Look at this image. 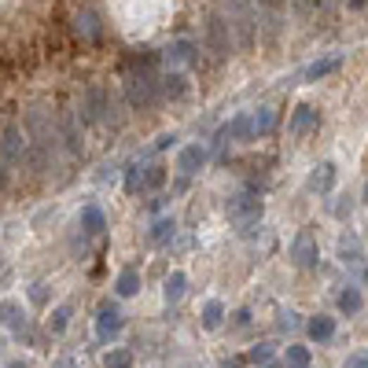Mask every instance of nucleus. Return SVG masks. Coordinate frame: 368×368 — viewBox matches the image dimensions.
<instances>
[{
	"label": "nucleus",
	"instance_id": "obj_4",
	"mask_svg": "<svg viewBox=\"0 0 368 368\" xmlns=\"http://www.w3.org/2000/svg\"><path fill=\"white\" fill-rule=\"evenodd\" d=\"M206 41H210L214 56H229L232 52V26L221 19V15H210V23H206Z\"/></svg>",
	"mask_w": 368,
	"mask_h": 368
},
{
	"label": "nucleus",
	"instance_id": "obj_25",
	"mask_svg": "<svg viewBox=\"0 0 368 368\" xmlns=\"http://www.w3.org/2000/svg\"><path fill=\"white\" fill-rule=\"evenodd\" d=\"M166 92H170V96H181V92H184V77H181V74L166 77Z\"/></svg>",
	"mask_w": 368,
	"mask_h": 368
},
{
	"label": "nucleus",
	"instance_id": "obj_19",
	"mask_svg": "<svg viewBox=\"0 0 368 368\" xmlns=\"http://www.w3.org/2000/svg\"><path fill=\"white\" fill-rule=\"evenodd\" d=\"M287 364H291V368H306L310 364V350L306 346H287Z\"/></svg>",
	"mask_w": 368,
	"mask_h": 368
},
{
	"label": "nucleus",
	"instance_id": "obj_6",
	"mask_svg": "<svg viewBox=\"0 0 368 368\" xmlns=\"http://www.w3.org/2000/svg\"><path fill=\"white\" fill-rule=\"evenodd\" d=\"M203 163H206V151L199 148V144H188V148H181V155H177V170L181 173H196Z\"/></svg>",
	"mask_w": 368,
	"mask_h": 368
},
{
	"label": "nucleus",
	"instance_id": "obj_28",
	"mask_svg": "<svg viewBox=\"0 0 368 368\" xmlns=\"http://www.w3.org/2000/svg\"><path fill=\"white\" fill-rule=\"evenodd\" d=\"M11 313H15V302H0V324H4Z\"/></svg>",
	"mask_w": 368,
	"mask_h": 368
},
{
	"label": "nucleus",
	"instance_id": "obj_18",
	"mask_svg": "<svg viewBox=\"0 0 368 368\" xmlns=\"http://www.w3.org/2000/svg\"><path fill=\"white\" fill-rule=\"evenodd\" d=\"M184 284H188L184 273H173V277L166 280V298H170V302H177V298L184 295Z\"/></svg>",
	"mask_w": 368,
	"mask_h": 368
},
{
	"label": "nucleus",
	"instance_id": "obj_21",
	"mask_svg": "<svg viewBox=\"0 0 368 368\" xmlns=\"http://www.w3.org/2000/svg\"><path fill=\"white\" fill-rule=\"evenodd\" d=\"M67 321H70V306H56V313H52V331L59 335V331H67Z\"/></svg>",
	"mask_w": 368,
	"mask_h": 368
},
{
	"label": "nucleus",
	"instance_id": "obj_17",
	"mask_svg": "<svg viewBox=\"0 0 368 368\" xmlns=\"http://www.w3.org/2000/svg\"><path fill=\"white\" fill-rule=\"evenodd\" d=\"M269 129H273V110L262 107V115L250 118V133H269Z\"/></svg>",
	"mask_w": 368,
	"mask_h": 368
},
{
	"label": "nucleus",
	"instance_id": "obj_10",
	"mask_svg": "<svg viewBox=\"0 0 368 368\" xmlns=\"http://www.w3.org/2000/svg\"><path fill=\"white\" fill-rule=\"evenodd\" d=\"M335 335V321L331 317H317V321H310V339L313 343H328Z\"/></svg>",
	"mask_w": 368,
	"mask_h": 368
},
{
	"label": "nucleus",
	"instance_id": "obj_33",
	"mask_svg": "<svg viewBox=\"0 0 368 368\" xmlns=\"http://www.w3.org/2000/svg\"><path fill=\"white\" fill-rule=\"evenodd\" d=\"M8 368H26V364H23V361H15V364H8Z\"/></svg>",
	"mask_w": 368,
	"mask_h": 368
},
{
	"label": "nucleus",
	"instance_id": "obj_15",
	"mask_svg": "<svg viewBox=\"0 0 368 368\" xmlns=\"http://www.w3.org/2000/svg\"><path fill=\"white\" fill-rule=\"evenodd\" d=\"M339 310L343 313H357L361 310V291H357V287H346V291L339 295Z\"/></svg>",
	"mask_w": 368,
	"mask_h": 368
},
{
	"label": "nucleus",
	"instance_id": "obj_26",
	"mask_svg": "<svg viewBox=\"0 0 368 368\" xmlns=\"http://www.w3.org/2000/svg\"><path fill=\"white\" fill-rule=\"evenodd\" d=\"M151 236L158 239V243H163L166 236H173V221H158V225H155V232H151Z\"/></svg>",
	"mask_w": 368,
	"mask_h": 368
},
{
	"label": "nucleus",
	"instance_id": "obj_32",
	"mask_svg": "<svg viewBox=\"0 0 368 368\" xmlns=\"http://www.w3.org/2000/svg\"><path fill=\"white\" fill-rule=\"evenodd\" d=\"M56 368H74V364H70V361H59V364H56Z\"/></svg>",
	"mask_w": 368,
	"mask_h": 368
},
{
	"label": "nucleus",
	"instance_id": "obj_11",
	"mask_svg": "<svg viewBox=\"0 0 368 368\" xmlns=\"http://www.w3.org/2000/svg\"><path fill=\"white\" fill-rule=\"evenodd\" d=\"M122 321H118V310L110 306V302H103L100 306V335H110V331H118Z\"/></svg>",
	"mask_w": 368,
	"mask_h": 368
},
{
	"label": "nucleus",
	"instance_id": "obj_16",
	"mask_svg": "<svg viewBox=\"0 0 368 368\" xmlns=\"http://www.w3.org/2000/svg\"><path fill=\"white\" fill-rule=\"evenodd\" d=\"M221 313H225V306H221L217 298H214V302H206V310H203V324H206V328H217V324H221Z\"/></svg>",
	"mask_w": 368,
	"mask_h": 368
},
{
	"label": "nucleus",
	"instance_id": "obj_30",
	"mask_svg": "<svg viewBox=\"0 0 368 368\" xmlns=\"http://www.w3.org/2000/svg\"><path fill=\"white\" fill-rule=\"evenodd\" d=\"M298 8H310V4H324V0H295Z\"/></svg>",
	"mask_w": 368,
	"mask_h": 368
},
{
	"label": "nucleus",
	"instance_id": "obj_7",
	"mask_svg": "<svg viewBox=\"0 0 368 368\" xmlns=\"http://www.w3.org/2000/svg\"><path fill=\"white\" fill-rule=\"evenodd\" d=\"M339 63H343V56H328V59H317L313 67H306V82H321V77H328L331 70H339Z\"/></svg>",
	"mask_w": 368,
	"mask_h": 368
},
{
	"label": "nucleus",
	"instance_id": "obj_8",
	"mask_svg": "<svg viewBox=\"0 0 368 368\" xmlns=\"http://www.w3.org/2000/svg\"><path fill=\"white\" fill-rule=\"evenodd\" d=\"M236 137H250V118H247V115L232 118V122L225 125V129L217 133V140H221V144H225V140H236Z\"/></svg>",
	"mask_w": 368,
	"mask_h": 368
},
{
	"label": "nucleus",
	"instance_id": "obj_1",
	"mask_svg": "<svg viewBox=\"0 0 368 368\" xmlns=\"http://www.w3.org/2000/svg\"><path fill=\"white\" fill-rule=\"evenodd\" d=\"M26 155H30V144H26V133L19 129V125H8L4 137H0V163L11 166V170H19L26 163Z\"/></svg>",
	"mask_w": 368,
	"mask_h": 368
},
{
	"label": "nucleus",
	"instance_id": "obj_13",
	"mask_svg": "<svg viewBox=\"0 0 368 368\" xmlns=\"http://www.w3.org/2000/svg\"><path fill=\"white\" fill-rule=\"evenodd\" d=\"M137 291H140V273H137V269H122L118 295H137Z\"/></svg>",
	"mask_w": 368,
	"mask_h": 368
},
{
	"label": "nucleus",
	"instance_id": "obj_9",
	"mask_svg": "<svg viewBox=\"0 0 368 368\" xmlns=\"http://www.w3.org/2000/svg\"><path fill=\"white\" fill-rule=\"evenodd\" d=\"M313 125H317V110H313V107H298L295 118H291V133L302 137L306 129H313Z\"/></svg>",
	"mask_w": 368,
	"mask_h": 368
},
{
	"label": "nucleus",
	"instance_id": "obj_3",
	"mask_svg": "<svg viewBox=\"0 0 368 368\" xmlns=\"http://www.w3.org/2000/svg\"><path fill=\"white\" fill-rule=\"evenodd\" d=\"M125 92H129V103L140 107V110H148L155 100H158V82L151 74H133L129 82H125Z\"/></svg>",
	"mask_w": 368,
	"mask_h": 368
},
{
	"label": "nucleus",
	"instance_id": "obj_12",
	"mask_svg": "<svg viewBox=\"0 0 368 368\" xmlns=\"http://www.w3.org/2000/svg\"><path fill=\"white\" fill-rule=\"evenodd\" d=\"M331 181H335V166H331V163H324V166L310 177V188H313V191H328V188H331Z\"/></svg>",
	"mask_w": 368,
	"mask_h": 368
},
{
	"label": "nucleus",
	"instance_id": "obj_22",
	"mask_svg": "<svg viewBox=\"0 0 368 368\" xmlns=\"http://www.w3.org/2000/svg\"><path fill=\"white\" fill-rule=\"evenodd\" d=\"M339 254H343V262H350V265H354V262H361V250H357V239H354V236H350V239H343V247H339Z\"/></svg>",
	"mask_w": 368,
	"mask_h": 368
},
{
	"label": "nucleus",
	"instance_id": "obj_14",
	"mask_svg": "<svg viewBox=\"0 0 368 368\" xmlns=\"http://www.w3.org/2000/svg\"><path fill=\"white\" fill-rule=\"evenodd\" d=\"M188 59H191V41H177V44L166 52V63H170V67H181V63H188Z\"/></svg>",
	"mask_w": 368,
	"mask_h": 368
},
{
	"label": "nucleus",
	"instance_id": "obj_2",
	"mask_svg": "<svg viewBox=\"0 0 368 368\" xmlns=\"http://www.w3.org/2000/svg\"><path fill=\"white\" fill-rule=\"evenodd\" d=\"M229 217L236 225H254V221L262 217V199L250 196V191H236L229 199Z\"/></svg>",
	"mask_w": 368,
	"mask_h": 368
},
{
	"label": "nucleus",
	"instance_id": "obj_24",
	"mask_svg": "<svg viewBox=\"0 0 368 368\" xmlns=\"http://www.w3.org/2000/svg\"><path fill=\"white\" fill-rule=\"evenodd\" d=\"M85 225H89V232H100L103 229V214L100 210H85Z\"/></svg>",
	"mask_w": 368,
	"mask_h": 368
},
{
	"label": "nucleus",
	"instance_id": "obj_23",
	"mask_svg": "<svg viewBox=\"0 0 368 368\" xmlns=\"http://www.w3.org/2000/svg\"><path fill=\"white\" fill-rule=\"evenodd\" d=\"M269 357H273V346H269V343H262V346L250 350V361H254V364H265Z\"/></svg>",
	"mask_w": 368,
	"mask_h": 368
},
{
	"label": "nucleus",
	"instance_id": "obj_5",
	"mask_svg": "<svg viewBox=\"0 0 368 368\" xmlns=\"http://www.w3.org/2000/svg\"><path fill=\"white\" fill-rule=\"evenodd\" d=\"M291 258H295V265H302V269H313L317 265V243H313V236L310 232H298L295 236V243H291Z\"/></svg>",
	"mask_w": 368,
	"mask_h": 368
},
{
	"label": "nucleus",
	"instance_id": "obj_31",
	"mask_svg": "<svg viewBox=\"0 0 368 368\" xmlns=\"http://www.w3.org/2000/svg\"><path fill=\"white\" fill-rule=\"evenodd\" d=\"M221 368H243V361H229V364H221Z\"/></svg>",
	"mask_w": 368,
	"mask_h": 368
},
{
	"label": "nucleus",
	"instance_id": "obj_20",
	"mask_svg": "<svg viewBox=\"0 0 368 368\" xmlns=\"http://www.w3.org/2000/svg\"><path fill=\"white\" fill-rule=\"evenodd\" d=\"M107 368H133L129 350H110V354H107Z\"/></svg>",
	"mask_w": 368,
	"mask_h": 368
},
{
	"label": "nucleus",
	"instance_id": "obj_29",
	"mask_svg": "<svg viewBox=\"0 0 368 368\" xmlns=\"http://www.w3.org/2000/svg\"><path fill=\"white\" fill-rule=\"evenodd\" d=\"M30 298H34V302H44V284H34V291H30Z\"/></svg>",
	"mask_w": 368,
	"mask_h": 368
},
{
	"label": "nucleus",
	"instance_id": "obj_27",
	"mask_svg": "<svg viewBox=\"0 0 368 368\" xmlns=\"http://www.w3.org/2000/svg\"><path fill=\"white\" fill-rule=\"evenodd\" d=\"M346 368H368V357L364 354H354V357L346 361Z\"/></svg>",
	"mask_w": 368,
	"mask_h": 368
}]
</instances>
